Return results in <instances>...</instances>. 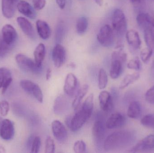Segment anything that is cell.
<instances>
[{
    "label": "cell",
    "mask_w": 154,
    "mask_h": 153,
    "mask_svg": "<svg viewBox=\"0 0 154 153\" xmlns=\"http://www.w3.org/2000/svg\"><path fill=\"white\" fill-rule=\"evenodd\" d=\"M133 140V134L129 131H116L105 139L103 147L107 152L114 151L128 145Z\"/></svg>",
    "instance_id": "obj_1"
},
{
    "label": "cell",
    "mask_w": 154,
    "mask_h": 153,
    "mask_svg": "<svg viewBox=\"0 0 154 153\" xmlns=\"http://www.w3.org/2000/svg\"><path fill=\"white\" fill-rule=\"evenodd\" d=\"M112 26L115 35L118 38V42H122V39L127 31V22L125 13L120 9H116L113 12Z\"/></svg>",
    "instance_id": "obj_2"
},
{
    "label": "cell",
    "mask_w": 154,
    "mask_h": 153,
    "mask_svg": "<svg viewBox=\"0 0 154 153\" xmlns=\"http://www.w3.org/2000/svg\"><path fill=\"white\" fill-rule=\"evenodd\" d=\"M127 55L123 50L114 51L111 55V63L109 75L112 79H116L119 77L124 69V65L126 62Z\"/></svg>",
    "instance_id": "obj_3"
},
{
    "label": "cell",
    "mask_w": 154,
    "mask_h": 153,
    "mask_svg": "<svg viewBox=\"0 0 154 153\" xmlns=\"http://www.w3.org/2000/svg\"><path fill=\"white\" fill-rule=\"evenodd\" d=\"M97 40L104 47L112 46L115 42V33L112 28L108 24L102 26L97 35Z\"/></svg>",
    "instance_id": "obj_4"
},
{
    "label": "cell",
    "mask_w": 154,
    "mask_h": 153,
    "mask_svg": "<svg viewBox=\"0 0 154 153\" xmlns=\"http://www.w3.org/2000/svg\"><path fill=\"white\" fill-rule=\"evenodd\" d=\"M16 63L22 70L33 73H39L42 67L37 65L35 61L23 54H18L15 57Z\"/></svg>",
    "instance_id": "obj_5"
},
{
    "label": "cell",
    "mask_w": 154,
    "mask_h": 153,
    "mask_svg": "<svg viewBox=\"0 0 154 153\" xmlns=\"http://www.w3.org/2000/svg\"><path fill=\"white\" fill-rule=\"evenodd\" d=\"M91 114L82 108L72 117L69 128L72 132H77L88 120Z\"/></svg>",
    "instance_id": "obj_6"
},
{
    "label": "cell",
    "mask_w": 154,
    "mask_h": 153,
    "mask_svg": "<svg viewBox=\"0 0 154 153\" xmlns=\"http://www.w3.org/2000/svg\"><path fill=\"white\" fill-rule=\"evenodd\" d=\"M20 85L25 91L32 95L39 102H43V93L38 85L29 80H22L20 82Z\"/></svg>",
    "instance_id": "obj_7"
},
{
    "label": "cell",
    "mask_w": 154,
    "mask_h": 153,
    "mask_svg": "<svg viewBox=\"0 0 154 153\" xmlns=\"http://www.w3.org/2000/svg\"><path fill=\"white\" fill-rule=\"evenodd\" d=\"M66 57V52L65 48L60 43H57L52 50V59L54 65L60 68L65 63Z\"/></svg>",
    "instance_id": "obj_8"
},
{
    "label": "cell",
    "mask_w": 154,
    "mask_h": 153,
    "mask_svg": "<svg viewBox=\"0 0 154 153\" xmlns=\"http://www.w3.org/2000/svg\"><path fill=\"white\" fill-rule=\"evenodd\" d=\"M51 128L54 137L60 143H65L68 138V132L66 127L58 120L51 124Z\"/></svg>",
    "instance_id": "obj_9"
},
{
    "label": "cell",
    "mask_w": 154,
    "mask_h": 153,
    "mask_svg": "<svg viewBox=\"0 0 154 153\" xmlns=\"http://www.w3.org/2000/svg\"><path fill=\"white\" fill-rule=\"evenodd\" d=\"M2 34L4 42L13 46L17 38V32L14 28L10 24H6L2 29Z\"/></svg>",
    "instance_id": "obj_10"
},
{
    "label": "cell",
    "mask_w": 154,
    "mask_h": 153,
    "mask_svg": "<svg viewBox=\"0 0 154 153\" xmlns=\"http://www.w3.org/2000/svg\"><path fill=\"white\" fill-rule=\"evenodd\" d=\"M154 149V135H150L142 139L130 150L132 152H138Z\"/></svg>",
    "instance_id": "obj_11"
},
{
    "label": "cell",
    "mask_w": 154,
    "mask_h": 153,
    "mask_svg": "<svg viewBox=\"0 0 154 153\" xmlns=\"http://www.w3.org/2000/svg\"><path fill=\"white\" fill-rule=\"evenodd\" d=\"M99 101L100 108L103 111L109 112L114 107L113 99L111 94L107 91H102L99 95Z\"/></svg>",
    "instance_id": "obj_12"
},
{
    "label": "cell",
    "mask_w": 154,
    "mask_h": 153,
    "mask_svg": "<svg viewBox=\"0 0 154 153\" xmlns=\"http://www.w3.org/2000/svg\"><path fill=\"white\" fill-rule=\"evenodd\" d=\"M125 116L119 112L112 114L106 122V127L108 129H112L122 127L125 124Z\"/></svg>",
    "instance_id": "obj_13"
},
{
    "label": "cell",
    "mask_w": 154,
    "mask_h": 153,
    "mask_svg": "<svg viewBox=\"0 0 154 153\" xmlns=\"http://www.w3.org/2000/svg\"><path fill=\"white\" fill-rule=\"evenodd\" d=\"M78 85L76 76L72 73H69L66 77L64 85V91L68 96L72 97L76 91Z\"/></svg>",
    "instance_id": "obj_14"
},
{
    "label": "cell",
    "mask_w": 154,
    "mask_h": 153,
    "mask_svg": "<svg viewBox=\"0 0 154 153\" xmlns=\"http://www.w3.org/2000/svg\"><path fill=\"white\" fill-rule=\"evenodd\" d=\"M14 128L12 122L8 119H4L0 127V136L5 140H10L14 135Z\"/></svg>",
    "instance_id": "obj_15"
},
{
    "label": "cell",
    "mask_w": 154,
    "mask_h": 153,
    "mask_svg": "<svg viewBox=\"0 0 154 153\" xmlns=\"http://www.w3.org/2000/svg\"><path fill=\"white\" fill-rule=\"evenodd\" d=\"M18 0H2V9L3 15L7 19L11 18L15 13Z\"/></svg>",
    "instance_id": "obj_16"
},
{
    "label": "cell",
    "mask_w": 154,
    "mask_h": 153,
    "mask_svg": "<svg viewBox=\"0 0 154 153\" xmlns=\"http://www.w3.org/2000/svg\"><path fill=\"white\" fill-rule=\"evenodd\" d=\"M17 22L23 33L29 38L34 39L36 37L35 31L32 23L23 17L17 18Z\"/></svg>",
    "instance_id": "obj_17"
},
{
    "label": "cell",
    "mask_w": 154,
    "mask_h": 153,
    "mask_svg": "<svg viewBox=\"0 0 154 153\" xmlns=\"http://www.w3.org/2000/svg\"><path fill=\"white\" fill-rule=\"evenodd\" d=\"M69 107V102L66 96L63 95L58 96L54 101L53 109L57 115L64 114Z\"/></svg>",
    "instance_id": "obj_18"
},
{
    "label": "cell",
    "mask_w": 154,
    "mask_h": 153,
    "mask_svg": "<svg viewBox=\"0 0 154 153\" xmlns=\"http://www.w3.org/2000/svg\"><path fill=\"white\" fill-rule=\"evenodd\" d=\"M18 10L22 14L31 19H35L37 13L35 9L29 3L25 1H20L17 4Z\"/></svg>",
    "instance_id": "obj_19"
},
{
    "label": "cell",
    "mask_w": 154,
    "mask_h": 153,
    "mask_svg": "<svg viewBox=\"0 0 154 153\" xmlns=\"http://www.w3.org/2000/svg\"><path fill=\"white\" fill-rule=\"evenodd\" d=\"M125 37L128 43L132 48L135 49L140 48L142 42L139 34L136 31L133 29L128 31L126 33Z\"/></svg>",
    "instance_id": "obj_20"
},
{
    "label": "cell",
    "mask_w": 154,
    "mask_h": 153,
    "mask_svg": "<svg viewBox=\"0 0 154 153\" xmlns=\"http://www.w3.org/2000/svg\"><path fill=\"white\" fill-rule=\"evenodd\" d=\"M105 127L100 120L96 121L92 128V134L94 141L97 144H100L105 136Z\"/></svg>",
    "instance_id": "obj_21"
},
{
    "label": "cell",
    "mask_w": 154,
    "mask_h": 153,
    "mask_svg": "<svg viewBox=\"0 0 154 153\" xmlns=\"http://www.w3.org/2000/svg\"><path fill=\"white\" fill-rule=\"evenodd\" d=\"M36 28L39 37L42 39L48 40L51 36V29L49 24L42 20H38L36 22Z\"/></svg>",
    "instance_id": "obj_22"
},
{
    "label": "cell",
    "mask_w": 154,
    "mask_h": 153,
    "mask_svg": "<svg viewBox=\"0 0 154 153\" xmlns=\"http://www.w3.org/2000/svg\"><path fill=\"white\" fill-rule=\"evenodd\" d=\"M142 114V107L138 102L134 101L130 102L128 109L127 115L128 117L133 119H137Z\"/></svg>",
    "instance_id": "obj_23"
},
{
    "label": "cell",
    "mask_w": 154,
    "mask_h": 153,
    "mask_svg": "<svg viewBox=\"0 0 154 153\" xmlns=\"http://www.w3.org/2000/svg\"><path fill=\"white\" fill-rule=\"evenodd\" d=\"M46 47L45 45L42 43H40L34 50V61L39 66L42 67V63L46 55Z\"/></svg>",
    "instance_id": "obj_24"
},
{
    "label": "cell",
    "mask_w": 154,
    "mask_h": 153,
    "mask_svg": "<svg viewBox=\"0 0 154 153\" xmlns=\"http://www.w3.org/2000/svg\"><path fill=\"white\" fill-rule=\"evenodd\" d=\"M152 18L148 13H141L137 15L136 20L140 28L144 30L152 26Z\"/></svg>",
    "instance_id": "obj_25"
},
{
    "label": "cell",
    "mask_w": 154,
    "mask_h": 153,
    "mask_svg": "<svg viewBox=\"0 0 154 153\" xmlns=\"http://www.w3.org/2000/svg\"><path fill=\"white\" fill-rule=\"evenodd\" d=\"M88 84H84L79 89L72 103V107L74 109H77L80 105L82 100L88 91Z\"/></svg>",
    "instance_id": "obj_26"
},
{
    "label": "cell",
    "mask_w": 154,
    "mask_h": 153,
    "mask_svg": "<svg viewBox=\"0 0 154 153\" xmlns=\"http://www.w3.org/2000/svg\"><path fill=\"white\" fill-rule=\"evenodd\" d=\"M140 77L139 73H134L131 74H128L125 76V78L122 80L119 85L120 89H124L129 86L133 83L137 81Z\"/></svg>",
    "instance_id": "obj_27"
},
{
    "label": "cell",
    "mask_w": 154,
    "mask_h": 153,
    "mask_svg": "<svg viewBox=\"0 0 154 153\" xmlns=\"http://www.w3.org/2000/svg\"><path fill=\"white\" fill-rule=\"evenodd\" d=\"M88 27V20L86 17H81L77 20L76 29L79 35H82L87 31Z\"/></svg>",
    "instance_id": "obj_28"
},
{
    "label": "cell",
    "mask_w": 154,
    "mask_h": 153,
    "mask_svg": "<svg viewBox=\"0 0 154 153\" xmlns=\"http://www.w3.org/2000/svg\"><path fill=\"white\" fill-rule=\"evenodd\" d=\"M144 35L146 43L148 47H154V28L153 26L144 30Z\"/></svg>",
    "instance_id": "obj_29"
},
{
    "label": "cell",
    "mask_w": 154,
    "mask_h": 153,
    "mask_svg": "<svg viewBox=\"0 0 154 153\" xmlns=\"http://www.w3.org/2000/svg\"><path fill=\"white\" fill-rule=\"evenodd\" d=\"M108 76L106 71L103 68L100 70L98 75V86L100 90L105 89L107 85Z\"/></svg>",
    "instance_id": "obj_30"
},
{
    "label": "cell",
    "mask_w": 154,
    "mask_h": 153,
    "mask_svg": "<svg viewBox=\"0 0 154 153\" xmlns=\"http://www.w3.org/2000/svg\"><path fill=\"white\" fill-rule=\"evenodd\" d=\"M93 101H94V95L92 93H91L85 99L82 108L92 114L93 107H94Z\"/></svg>",
    "instance_id": "obj_31"
},
{
    "label": "cell",
    "mask_w": 154,
    "mask_h": 153,
    "mask_svg": "<svg viewBox=\"0 0 154 153\" xmlns=\"http://www.w3.org/2000/svg\"><path fill=\"white\" fill-rule=\"evenodd\" d=\"M143 126L154 129V114H150L145 116L141 120Z\"/></svg>",
    "instance_id": "obj_32"
},
{
    "label": "cell",
    "mask_w": 154,
    "mask_h": 153,
    "mask_svg": "<svg viewBox=\"0 0 154 153\" xmlns=\"http://www.w3.org/2000/svg\"><path fill=\"white\" fill-rule=\"evenodd\" d=\"M65 25L63 22H60L59 23L56 28V33H55V37L56 41L57 43H60L63 39V37L65 34Z\"/></svg>",
    "instance_id": "obj_33"
},
{
    "label": "cell",
    "mask_w": 154,
    "mask_h": 153,
    "mask_svg": "<svg viewBox=\"0 0 154 153\" xmlns=\"http://www.w3.org/2000/svg\"><path fill=\"white\" fill-rule=\"evenodd\" d=\"M11 77V71L5 68H0V88H2L4 83L9 78Z\"/></svg>",
    "instance_id": "obj_34"
},
{
    "label": "cell",
    "mask_w": 154,
    "mask_h": 153,
    "mask_svg": "<svg viewBox=\"0 0 154 153\" xmlns=\"http://www.w3.org/2000/svg\"><path fill=\"white\" fill-rule=\"evenodd\" d=\"M153 54V49L150 47H146L141 50L140 52V57L144 63H148L152 57Z\"/></svg>",
    "instance_id": "obj_35"
},
{
    "label": "cell",
    "mask_w": 154,
    "mask_h": 153,
    "mask_svg": "<svg viewBox=\"0 0 154 153\" xmlns=\"http://www.w3.org/2000/svg\"><path fill=\"white\" fill-rule=\"evenodd\" d=\"M12 47V46L7 45L4 42L2 36L0 35V58L5 57L9 53Z\"/></svg>",
    "instance_id": "obj_36"
},
{
    "label": "cell",
    "mask_w": 154,
    "mask_h": 153,
    "mask_svg": "<svg viewBox=\"0 0 154 153\" xmlns=\"http://www.w3.org/2000/svg\"><path fill=\"white\" fill-rule=\"evenodd\" d=\"M55 151V144L54 140L51 137H48L45 143V152L53 153Z\"/></svg>",
    "instance_id": "obj_37"
},
{
    "label": "cell",
    "mask_w": 154,
    "mask_h": 153,
    "mask_svg": "<svg viewBox=\"0 0 154 153\" xmlns=\"http://www.w3.org/2000/svg\"><path fill=\"white\" fill-rule=\"evenodd\" d=\"M41 145V141L39 137L36 136L33 138L31 146L32 153H38Z\"/></svg>",
    "instance_id": "obj_38"
},
{
    "label": "cell",
    "mask_w": 154,
    "mask_h": 153,
    "mask_svg": "<svg viewBox=\"0 0 154 153\" xmlns=\"http://www.w3.org/2000/svg\"><path fill=\"white\" fill-rule=\"evenodd\" d=\"M127 67L131 70L139 71L141 68V62L138 58L131 59L128 63Z\"/></svg>",
    "instance_id": "obj_39"
},
{
    "label": "cell",
    "mask_w": 154,
    "mask_h": 153,
    "mask_svg": "<svg viewBox=\"0 0 154 153\" xmlns=\"http://www.w3.org/2000/svg\"><path fill=\"white\" fill-rule=\"evenodd\" d=\"M74 152L76 153H82L86 152V145L82 140H79L75 143L74 147Z\"/></svg>",
    "instance_id": "obj_40"
},
{
    "label": "cell",
    "mask_w": 154,
    "mask_h": 153,
    "mask_svg": "<svg viewBox=\"0 0 154 153\" xmlns=\"http://www.w3.org/2000/svg\"><path fill=\"white\" fill-rule=\"evenodd\" d=\"M10 109V105L7 101L0 102V114L2 116H5L8 114Z\"/></svg>",
    "instance_id": "obj_41"
},
{
    "label": "cell",
    "mask_w": 154,
    "mask_h": 153,
    "mask_svg": "<svg viewBox=\"0 0 154 153\" xmlns=\"http://www.w3.org/2000/svg\"><path fill=\"white\" fill-rule=\"evenodd\" d=\"M145 99L149 103L154 104V85L146 92L145 94Z\"/></svg>",
    "instance_id": "obj_42"
},
{
    "label": "cell",
    "mask_w": 154,
    "mask_h": 153,
    "mask_svg": "<svg viewBox=\"0 0 154 153\" xmlns=\"http://www.w3.org/2000/svg\"><path fill=\"white\" fill-rule=\"evenodd\" d=\"M33 8L37 10H40L45 7L46 0H32Z\"/></svg>",
    "instance_id": "obj_43"
},
{
    "label": "cell",
    "mask_w": 154,
    "mask_h": 153,
    "mask_svg": "<svg viewBox=\"0 0 154 153\" xmlns=\"http://www.w3.org/2000/svg\"><path fill=\"white\" fill-rule=\"evenodd\" d=\"M12 82V77L8 79L4 84L2 87V94H3L6 92V90L8 89V87L10 86Z\"/></svg>",
    "instance_id": "obj_44"
},
{
    "label": "cell",
    "mask_w": 154,
    "mask_h": 153,
    "mask_svg": "<svg viewBox=\"0 0 154 153\" xmlns=\"http://www.w3.org/2000/svg\"><path fill=\"white\" fill-rule=\"evenodd\" d=\"M57 4L61 10H63L66 5V0H56Z\"/></svg>",
    "instance_id": "obj_45"
},
{
    "label": "cell",
    "mask_w": 154,
    "mask_h": 153,
    "mask_svg": "<svg viewBox=\"0 0 154 153\" xmlns=\"http://www.w3.org/2000/svg\"><path fill=\"white\" fill-rule=\"evenodd\" d=\"M51 76V68H48L46 72V78L47 81H48L50 79Z\"/></svg>",
    "instance_id": "obj_46"
},
{
    "label": "cell",
    "mask_w": 154,
    "mask_h": 153,
    "mask_svg": "<svg viewBox=\"0 0 154 153\" xmlns=\"http://www.w3.org/2000/svg\"><path fill=\"white\" fill-rule=\"evenodd\" d=\"M72 118V117L71 116H69L66 119V124L69 128V127H70Z\"/></svg>",
    "instance_id": "obj_47"
},
{
    "label": "cell",
    "mask_w": 154,
    "mask_h": 153,
    "mask_svg": "<svg viewBox=\"0 0 154 153\" xmlns=\"http://www.w3.org/2000/svg\"><path fill=\"white\" fill-rule=\"evenodd\" d=\"M94 1L100 6H101L103 5V0H94Z\"/></svg>",
    "instance_id": "obj_48"
},
{
    "label": "cell",
    "mask_w": 154,
    "mask_h": 153,
    "mask_svg": "<svg viewBox=\"0 0 154 153\" xmlns=\"http://www.w3.org/2000/svg\"><path fill=\"white\" fill-rule=\"evenodd\" d=\"M6 152L5 148L2 145L0 144V153H4Z\"/></svg>",
    "instance_id": "obj_49"
},
{
    "label": "cell",
    "mask_w": 154,
    "mask_h": 153,
    "mask_svg": "<svg viewBox=\"0 0 154 153\" xmlns=\"http://www.w3.org/2000/svg\"><path fill=\"white\" fill-rule=\"evenodd\" d=\"M133 3H140L143 1V0H130Z\"/></svg>",
    "instance_id": "obj_50"
},
{
    "label": "cell",
    "mask_w": 154,
    "mask_h": 153,
    "mask_svg": "<svg viewBox=\"0 0 154 153\" xmlns=\"http://www.w3.org/2000/svg\"><path fill=\"white\" fill-rule=\"evenodd\" d=\"M69 66H70L71 68H74L75 67L76 65L75 63H71L69 64Z\"/></svg>",
    "instance_id": "obj_51"
},
{
    "label": "cell",
    "mask_w": 154,
    "mask_h": 153,
    "mask_svg": "<svg viewBox=\"0 0 154 153\" xmlns=\"http://www.w3.org/2000/svg\"><path fill=\"white\" fill-rule=\"evenodd\" d=\"M3 120L2 118L1 117H0V127H1V125H2V123Z\"/></svg>",
    "instance_id": "obj_52"
},
{
    "label": "cell",
    "mask_w": 154,
    "mask_h": 153,
    "mask_svg": "<svg viewBox=\"0 0 154 153\" xmlns=\"http://www.w3.org/2000/svg\"><path fill=\"white\" fill-rule=\"evenodd\" d=\"M152 24L153 27L154 28V18L152 19Z\"/></svg>",
    "instance_id": "obj_53"
}]
</instances>
